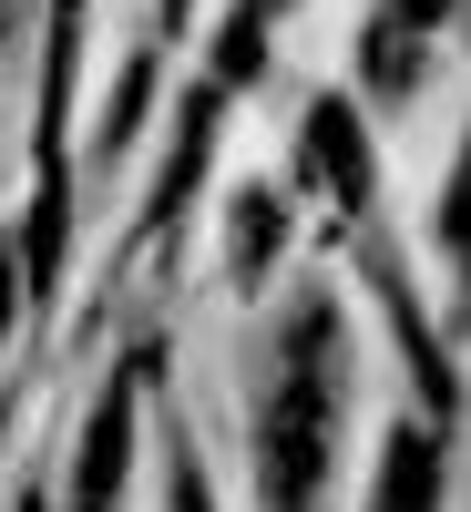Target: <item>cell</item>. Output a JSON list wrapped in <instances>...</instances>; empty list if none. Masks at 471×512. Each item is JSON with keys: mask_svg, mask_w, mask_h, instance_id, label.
Here are the masks:
<instances>
[{"mask_svg": "<svg viewBox=\"0 0 471 512\" xmlns=\"http://www.w3.org/2000/svg\"><path fill=\"white\" fill-rule=\"evenodd\" d=\"M123 482H134V390H103L72 461V512H123Z\"/></svg>", "mask_w": 471, "mask_h": 512, "instance_id": "7a4b0ae2", "label": "cell"}, {"mask_svg": "<svg viewBox=\"0 0 471 512\" xmlns=\"http://www.w3.org/2000/svg\"><path fill=\"white\" fill-rule=\"evenodd\" d=\"M338 400H349V328L328 297H297L277 338L267 400H256V502L267 512H318L338 472Z\"/></svg>", "mask_w": 471, "mask_h": 512, "instance_id": "6da1fadb", "label": "cell"}, {"mask_svg": "<svg viewBox=\"0 0 471 512\" xmlns=\"http://www.w3.org/2000/svg\"><path fill=\"white\" fill-rule=\"evenodd\" d=\"M175 512H216V502H205V482H195V461H175Z\"/></svg>", "mask_w": 471, "mask_h": 512, "instance_id": "5b68a950", "label": "cell"}, {"mask_svg": "<svg viewBox=\"0 0 471 512\" xmlns=\"http://www.w3.org/2000/svg\"><path fill=\"white\" fill-rule=\"evenodd\" d=\"M441 441L431 431H390L379 451V482H369V512H441Z\"/></svg>", "mask_w": 471, "mask_h": 512, "instance_id": "3957f363", "label": "cell"}, {"mask_svg": "<svg viewBox=\"0 0 471 512\" xmlns=\"http://www.w3.org/2000/svg\"><path fill=\"white\" fill-rule=\"evenodd\" d=\"M0 338H11V267H0Z\"/></svg>", "mask_w": 471, "mask_h": 512, "instance_id": "8992f818", "label": "cell"}, {"mask_svg": "<svg viewBox=\"0 0 471 512\" xmlns=\"http://www.w3.org/2000/svg\"><path fill=\"white\" fill-rule=\"evenodd\" d=\"M441 256H451V267H461V287H471V144H461L451 185H441Z\"/></svg>", "mask_w": 471, "mask_h": 512, "instance_id": "277c9868", "label": "cell"}]
</instances>
